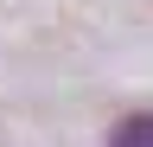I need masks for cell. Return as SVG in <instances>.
I'll return each mask as SVG.
<instances>
[{"mask_svg":"<svg viewBox=\"0 0 153 147\" xmlns=\"http://www.w3.org/2000/svg\"><path fill=\"white\" fill-rule=\"evenodd\" d=\"M108 147H153V115H128V122H115Z\"/></svg>","mask_w":153,"mask_h":147,"instance_id":"6da1fadb","label":"cell"}]
</instances>
